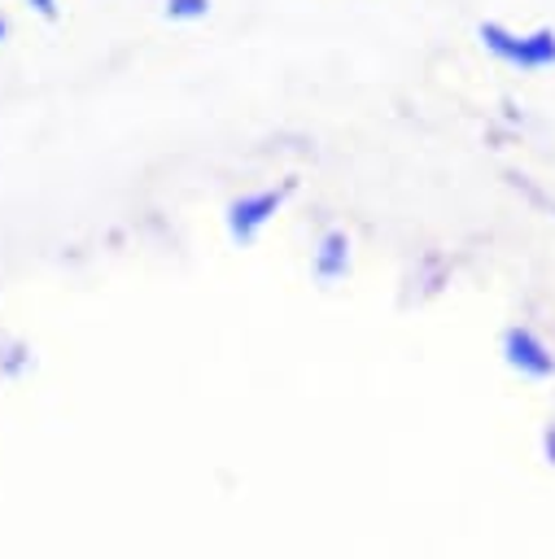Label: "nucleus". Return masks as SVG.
<instances>
[{"instance_id":"obj_3","label":"nucleus","mask_w":555,"mask_h":559,"mask_svg":"<svg viewBox=\"0 0 555 559\" xmlns=\"http://www.w3.org/2000/svg\"><path fill=\"white\" fill-rule=\"evenodd\" d=\"M205 0H170V13H201Z\"/></svg>"},{"instance_id":"obj_5","label":"nucleus","mask_w":555,"mask_h":559,"mask_svg":"<svg viewBox=\"0 0 555 559\" xmlns=\"http://www.w3.org/2000/svg\"><path fill=\"white\" fill-rule=\"evenodd\" d=\"M0 31H4V26H0Z\"/></svg>"},{"instance_id":"obj_4","label":"nucleus","mask_w":555,"mask_h":559,"mask_svg":"<svg viewBox=\"0 0 555 559\" xmlns=\"http://www.w3.org/2000/svg\"><path fill=\"white\" fill-rule=\"evenodd\" d=\"M35 4H39V9H48V4H52V0H35Z\"/></svg>"},{"instance_id":"obj_2","label":"nucleus","mask_w":555,"mask_h":559,"mask_svg":"<svg viewBox=\"0 0 555 559\" xmlns=\"http://www.w3.org/2000/svg\"><path fill=\"white\" fill-rule=\"evenodd\" d=\"M511 358H516V362H524L529 371H551V358H542V349H538L524 332H516V336H511Z\"/></svg>"},{"instance_id":"obj_1","label":"nucleus","mask_w":555,"mask_h":559,"mask_svg":"<svg viewBox=\"0 0 555 559\" xmlns=\"http://www.w3.org/2000/svg\"><path fill=\"white\" fill-rule=\"evenodd\" d=\"M481 39L507 57V61H520V66H546L555 61V35L551 31H538V35H511L503 26H481Z\"/></svg>"}]
</instances>
